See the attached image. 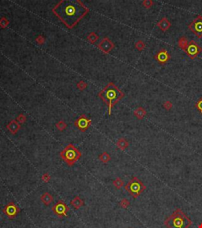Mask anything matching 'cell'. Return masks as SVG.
<instances>
[{
    "instance_id": "obj_1",
    "label": "cell",
    "mask_w": 202,
    "mask_h": 228,
    "mask_svg": "<svg viewBox=\"0 0 202 228\" xmlns=\"http://www.w3.org/2000/svg\"><path fill=\"white\" fill-rule=\"evenodd\" d=\"M53 12L66 26L73 28L88 12L89 10L80 1H60Z\"/></svg>"
},
{
    "instance_id": "obj_2",
    "label": "cell",
    "mask_w": 202,
    "mask_h": 228,
    "mask_svg": "<svg viewBox=\"0 0 202 228\" xmlns=\"http://www.w3.org/2000/svg\"><path fill=\"white\" fill-rule=\"evenodd\" d=\"M99 96L107 105L108 113L111 115L113 106L124 97V93L113 82H110L101 90L99 94Z\"/></svg>"
},
{
    "instance_id": "obj_3",
    "label": "cell",
    "mask_w": 202,
    "mask_h": 228,
    "mask_svg": "<svg viewBox=\"0 0 202 228\" xmlns=\"http://www.w3.org/2000/svg\"><path fill=\"white\" fill-rule=\"evenodd\" d=\"M164 225L167 228H189L192 221L181 209L177 208L165 219Z\"/></svg>"
},
{
    "instance_id": "obj_4",
    "label": "cell",
    "mask_w": 202,
    "mask_h": 228,
    "mask_svg": "<svg viewBox=\"0 0 202 228\" xmlns=\"http://www.w3.org/2000/svg\"><path fill=\"white\" fill-rule=\"evenodd\" d=\"M60 156L69 166H73L81 157V154L73 144H69L60 153Z\"/></svg>"
},
{
    "instance_id": "obj_5",
    "label": "cell",
    "mask_w": 202,
    "mask_h": 228,
    "mask_svg": "<svg viewBox=\"0 0 202 228\" xmlns=\"http://www.w3.org/2000/svg\"><path fill=\"white\" fill-rule=\"evenodd\" d=\"M146 189V186L142 183L141 180L134 177L125 186V189L134 199L138 198Z\"/></svg>"
},
{
    "instance_id": "obj_6",
    "label": "cell",
    "mask_w": 202,
    "mask_h": 228,
    "mask_svg": "<svg viewBox=\"0 0 202 228\" xmlns=\"http://www.w3.org/2000/svg\"><path fill=\"white\" fill-rule=\"evenodd\" d=\"M52 210L55 215L59 217H66L68 215V212H70V209L66 204H65L63 200H60L52 207Z\"/></svg>"
},
{
    "instance_id": "obj_7",
    "label": "cell",
    "mask_w": 202,
    "mask_h": 228,
    "mask_svg": "<svg viewBox=\"0 0 202 228\" xmlns=\"http://www.w3.org/2000/svg\"><path fill=\"white\" fill-rule=\"evenodd\" d=\"M188 28L195 34L198 38L202 37V19L197 16L189 24Z\"/></svg>"
},
{
    "instance_id": "obj_8",
    "label": "cell",
    "mask_w": 202,
    "mask_h": 228,
    "mask_svg": "<svg viewBox=\"0 0 202 228\" xmlns=\"http://www.w3.org/2000/svg\"><path fill=\"white\" fill-rule=\"evenodd\" d=\"M201 51V47H200L194 40H191L190 42H189V45L187 46L185 52L190 59H194L197 57L199 53Z\"/></svg>"
},
{
    "instance_id": "obj_9",
    "label": "cell",
    "mask_w": 202,
    "mask_h": 228,
    "mask_svg": "<svg viewBox=\"0 0 202 228\" xmlns=\"http://www.w3.org/2000/svg\"><path fill=\"white\" fill-rule=\"evenodd\" d=\"M3 212L4 214L7 215L8 218L13 219L19 214L20 209L14 203L10 202L4 207L3 209Z\"/></svg>"
},
{
    "instance_id": "obj_10",
    "label": "cell",
    "mask_w": 202,
    "mask_h": 228,
    "mask_svg": "<svg viewBox=\"0 0 202 228\" xmlns=\"http://www.w3.org/2000/svg\"><path fill=\"white\" fill-rule=\"evenodd\" d=\"M154 58L160 64H165L170 59V55L166 49H162L160 51H158L157 53L155 55Z\"/></svg>"
},
{
    "instance_id": "obj_11",
    "label": "cell",
    "mask_w": 202,
    "mask_h": 228,
    "mask_svg": "<svg viewBox=\"0 0 202 228\" xmlns=\"http://www.w3.org/2000/svg\"><path fill=\"white\" fill-rule=\"evenodd\" d=\"M90 124H91V121L85 116H81L75 122V125L77 126V128L82 132L86 131L89 127Z\"/></svg>"
},
{
    "instance_id": "obj_12",
    "label": "cell",
    "mask_w": 202,
    "mask_h": 228,
    "mask_svg": "<svg viewBox=\"0 0 202 228\" xmlns=\"http://www.w3.org/2000/svg\"><path fill=\"white\" fill-rule=\"evenodd\" d=\"M99 47L103 52L108 53L110 51H111L112 49L115 47V45L113 44L108 38H104L99 44Z\"/></svg>"
},
{
    "instance_id": "obj_13",
    "label": "cell",
    "mask_w": 202,
    "mask_h": 228,
    "mask_svg": "<svg viewBox=\"0 0 202 228\" xmlns=\"http://www.w3.org/2000/svg\"><path fill=\"white\" fill-rule=\"evenodd\" d=\"M157 26L160 29L161 31L166 32L171 26V23L169 22V20L167 19V18H163L157 22Z\"/></svg>"
},
{
    "instance_id": "obj_14",
    "label": "cell",
    "mask_w": 202,
    "mask_h": 228,
    "mask_svg": "<svg viewBox=\"0 0 202 228\" xmlns=\"http://www.w3.org/2000/svg\"><path fill=\"white\" fill-rule=\"evenodd\" d=\"M40 200L43 202V204L44 205L48 206L53 202V197L49 192H46L40 196Z\"/></svg>"
},
{
    "instance_id": "obj_15",
    "label": "cell",
    "mask_w": 202,
    "mask_h": 228,
    "mask_svg": "<svg viewBox=\"0 0 202 228\" xmlns=\"http://www.w3.org/2000/svg\"><path fill=\"white\" fill-rule=\"evenodd\" d=\"M70 204L74 208L77 210V209L81 208V207H83L85 205V203L84 201L81 200V199L79 197V196H75L72 200L70 201Z\"/></svg>"
},
{
    "instance_id": "obj_16",
    "label": "cell",
    "mask_w": 202,
    "mask_h": 228,
    "mask_svg": "<svg viewBox=\"0 0 202 228\" xmlns=\"http://www.w3.org/2000/svg\"><path fill=\"white\" fill-rule=\"evenodd\" d=\"M146 113H146L145 109L142 107L137 108L134 110V114L135 117L138 118V119H139V120H142L145 117Z\"/></svg>"
},
{
    "instance_id": "obj_17",
    "label": "cell",
    "mask_w": 202,
    "mask_h": 228,
    "mask_svg": "<svg viewBox=\"0 0 202 228\" xmlns=\"http://www.w3.org/2000/svg\"><path fill=\"white\" fill-rule=\"evenodd\" d=\"M188 45H189V41H188V40H187L186 36H181L179 39V40H178V45L184 52L186 51Z\"/></svg>"
},
{
    "instance_id": "obj_18",
    "label": "cell",
    "mask_w": 202,
    "mask_h": 228,
    "mask_svg": "<svg viewBox=\"0 0 202 228\" xmlns=\"http://www.w3.org/2000/svg\"><path fill=\"white\" fill-rule=\"evenodd\" d=\"M116 145H117V147H119L120 150H125V149L128 147L129 142L125 140V139H124V138H121V139H119V140L117 141Z\"/></svg>"
},
{
    "instance_id": "obj_19",
    "label": "cell",
    "mask_w": 202,
    "mask_h": 228,
    "mask_svg": "<svg viewBox=\"0 0 202 228\" xmlns=\"http://www.w3.org/2000/svg\"><path fill=\"white\" fill-rule=\"evenodd\" d=\"M19 125L17 124V122H15V121H12L11 123H10V124H9V126H8V129L12 132L13 134H15L17 132V130L19 129Z\"/></svg>"
},
{
    "instance_id": "obj_20",
    "label": "cell",
    "mask_w": 202,
    "mask_h": 228,
    "mask_svg": "<svg viewBox=\"0 0 202 228\" xmlns=\"http://www.w3.org/2000/svg\"><path fill=\"white\" fill-rule=\"evenodd\" d=\"M99 159L103 163H107L109 162L111 160V156H110L109 154H107V152H103L99 156Z\"/></svg>"
},
{
    "instance_id": "obj_21",
    "label": "cell",
    "mask_w": 202,
    "mask_h": 228,
    "mask_svg": "<svg viewBox=\"0 0 202 228\" xmlns=\"http://www.w3.org/2000/svg\"><path fill=\"white\" fill-rule=\"evenodd\" d=\"M113 185H114V186H115L117 189H120L122 186H124V181H123L120 177H117V178L113 181Z\"/></svg>"
},
{
    "instance_id": "obj_22",
    "label": "cell",
    "mask_w": 202,
    "mask_h": 228,
    "mask_svg": "<svg viewBox=\"0 0 202 228\" xmlns=\"http://www.w3.org/2000/svg\"><path fill=\"white\" fill-rule=\"evenodd\" d=\"M135 48L138 49V51H142L145 48V44H144L143 40H138V41L135 43Z\"/></svg>"
},
{
    "instance_id": "obj_23",
    "label": "cell",
    "mask_w": 202,
    "mask_h": 228,
    "mask_svg": "<svg viewBox=\"0 0 202 228\" xmlns=\"http://www.w3.org/2000/svg\"><path fill=\"white\" fill-rule=\"evenodd\" d=\"M130 201H129L127 199H122V200L120 201V203H119V205H120V207L121 208H127L129 206H130Z\"/></svg>"
},
{
    "instance_id": "obj_24",
    "label": "cell",
    "mask_w": 202,
    "mask_h": 228,
    "mask_svg": "<svg viewBox=\"0 0 202 228\" xmlns=\"http://www.w3.org/2000/svg\"><path fill=\"white\" fill-rule=\"evenodd\" d=\"M152 5H153V2L152 0H144L142 2V6L144 8H147V9L152 7Z\"/></svg>"
},
{
    "instance_id": "obj_25",
    "label": "cell",
    "mask_w": 202,
    "mask_h": 228,
    "mask_svg": "<svg viewBox=\"0 0 202 228\" xmlns=\"http://www.w3.org/2000/svg\"><path fill=\"white\" fill-rule=\"evenodd\" d=\"M163 107H164L166 110H170V109H171L172 107H173V104H172L170 101H166L165 102H164Z\"/></svg>"
},
{
    "instance_id": "obj_26",
    "label": "cell",
    "mask_w": 202,
    "mask_h": 228,
    "mask_svg": "<svg viewBox=\"0 0 202 228\" xmlns=\"http://www.w3.org/2000/svg\"><path fill=\"white\" fill-rule=\"evenodd\" d=\"M195 106L196 108L197 109V110H198L201 113H202V98H200L198 101L196 102Z\"/></svg>"
},
{
    "instance_id": "obj_27",
    "label": "cell",
    "mask_w": 202,
    "mask_h": 228,
    "mask_svg": "<svg viewBox=\"0 0 202 228\" xmlns=\"http://www.w3.org/2000/svg\"><path fill=\"white\" fill-rule=\"evenodd\" d=\"M56 127H57V128H58V130L62 131L63 129L66 128V124H65L63 121H60V122H58V124H56Z\"/></svg>"
},
{
    "instance_id": "obj_28",
    "label": "cell",
    "mask_w": 202,
    "mask_h": 228,
    "mask_svg": "<svg viewBox=\"0 0 202 228\" xmlns=\"http://www.w3.org/2000/svg\"><path fill=\"white\" fill-rule=\"evenodd\" d=\"M41 178H42V180L44 181V182L48 183V182H49V181L51 180V177H50V175H49L48 173H44V174L42 176Z\"/></svg>"
},
{
    "instance_id": "obj_29",
    "label": "cell",
    "mask_w": 202,
    "mask_h": 228,
    "mask_svg": "<svg viewBox=\"0 0 202 228\" xmlns=\"http://www.w3.org/2000/svg\"><path fill=\"white\" fill-rule=\"evenodd\" d=\"M77 86H78V88H80L81 90H84L85 87H86V84H85L84 82H80L77 84Z\"/></svg>"
},
{
    "instance_id": "obj_30",
    "label": "cell",
    "mask_w": 202,
    "mask_h": 228,
    "mask_svg": "<svg viewBox=\"0 0 202 228\" xmlns=\"http://www.w3.org/2000/svg\"><path fill=\"white\" fill-rule=\"evenodd\" d=\"M198 16L200 17V18H201V19H202V15H198Z\"/></svg>"
}]
</instances>
